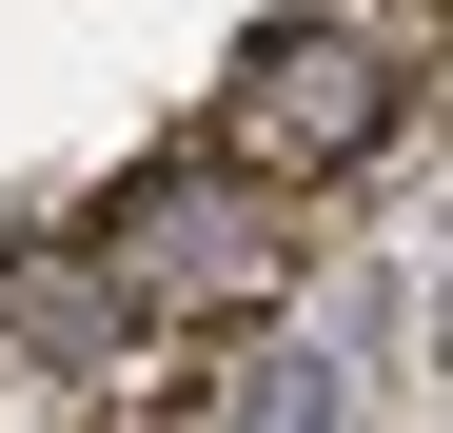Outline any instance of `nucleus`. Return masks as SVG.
<instances>
[{
    "mask_svg": "<svg viewBox=\"0 0 453 433\" xmlns=\"http://www.w3.org/2000/svg\"><path fill=\"white\" fill-rule=\"evenodd\" d=\"M395 118H414V59L374 40V20H276L237 80H217V158H257V178H335V158H374Z\"/></svg>",
    "mask_w": 453,
    "mask_h": 433,
    "instance_id": "2",
    "label": "nucleus"
},
{
    "mask_svg": "<svg viewBox=\"0 0 453 433\" xmlns=\"http://www.w3.org/2000/svg\"><path fill=\"white\" fill-rule=\"evenodd\" d=\"M237 433H335V394H316V354H257V375H237Z\"/></svg>",
    "mask_w": 453,
    "mask_h": 433,
    "instance_id": "4",
    "label": "nucleus"
},
{
    "mask_svg": "<svg viewBox=\"0 0 453 433\" xmlns=\"http://www.w3.org/2000/svg\"><path fill=\"white\" fill-rule=\"evenodd\" d=\"M138 315H158V296L119 276V237H40L20 276H0V335H20V354H59V375H99Z\"/></svg>",
    "mask_w": 453,
    "mask_h": 433,
    "instance_id": "3",
    "label": "nucleus"
},
{
    "mask_svg": "<svg viewBox=\"0 0 453 433\" xmlns=\"http://www.w3.org/2000/svg\"><path fill=\"white\" fill-rule=\"evenodd\" d=\"M99 237H119V276H138L158 315H257L276 276H296V197H276L257 158H217V138H197V158L119 178V216H99Z\"/></svg>",
    "mask_w": 453,
    "mask_h": 433,
    "instance_id": "1",
    "label": "nucleus"
}]
</instances>
